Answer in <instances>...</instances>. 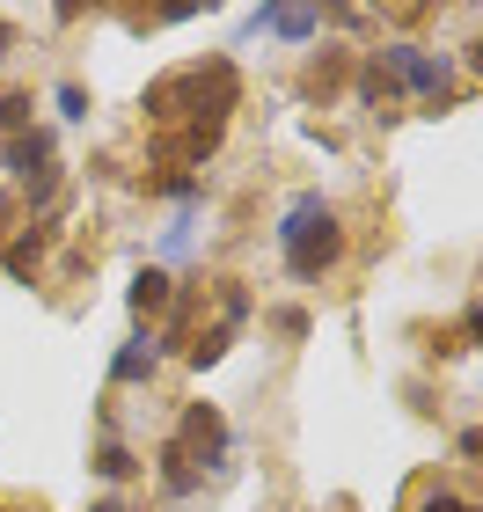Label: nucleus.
<instances>
[{"instance_id":"obj_1","label":"nucleus","mask_w":483,"mask_h":512,"mask_svg":"<svg viewBox=\"0 0 483 512\" xmlns=\"http://www.w3.org/2000/svg\"><path fill=\"white\" fill-rule=\"evenodd\" d=\"M220 461H227V417L213 403H191V410H183V425H176V439L161 447V491L191 498L205 483V469H220Z\"/></svg>"},{"instance_id":"obj_2","label":"nucleus","mask_w":483,"mask_h":512,"mask_svg":"<svg viewBox=\"0 0 483 512\" xmlns=\"http://www.w3.org/2000/svg\"><path fill=\"white\" fill-rule=\"evenodd\" d=\"M279 249H286V271L293 278H322V271L337 264V249H344L337 213L315 191H301V198L286 205V220H279Z\"/></svg>"},{"instance_id":"obj_3","label":"nucleus","mask_w":483,"mask_h":512,"mask_svg":"<svg viewBox=\"0 0 483 512\" xmlns=\"http://www.w3.org/2000/svg\"><path fill=\"white\" fill-rule=\"evenodd\" d=\"M0 161H8V169L22 176V183H30V198L44 205V198H52V132H15V139H0Z\"/></svg>"},{"instance_id":"obj_4","label":"nucleus","mask_w":483,"mask_h":512,"mask_svg":"<svg viewBox=\"0 0 483 512\" xmlns=\"http://www.w3.org/2000/svg\"><path fill=\"white\" fill-rule=\"evenodd\" d=\"M381 74H396V81L418 88V96L447 103V59H432L425 44H388V52H381Z\"/></svg>"},{"instance_id":"obj_5","label":"nucleus","mask_w":483,"mask_h":512,"mask_svg":"<svg viewBox=\"0 0 483 512\" xmlns=\"http://www.w3.org/2000/svg\"><path fill=\"white\" fill-rule=\"evenodd\" d=\"M125 300H132V315H161V308L176 300V278L161 271V264H147L140 278H132V293H125Z\"/></svg>"},{"instance_id":"obj_6","label":"nucleus","mask_w":483,"mask_h":512,"mask_svg":"<svg viewBox=\"0 0 483 512\" xmlns=\"http://www.w3.org/2000/svg\"><path fill=\"white\" fill-rule=\"evenodd\" d=\"M315 8H257V30H279V37H293V44H301V37H315Z\"/></svg>"},{"instance_id":"obj_7","label":"nucleus","mask_w":483,"mask_h":512,"mask_svg":"<svg viewBox=\"0 0 483 512\" xmlns=\"http://www.w3.org/2000/svg\"><path fill=\"white\" fill-rule=\"evenodd\" d=\"M154 374V344L147 337H125V352L110 359V381H147Z\"/></svg>"},{"instance_id":"obj_8","label":"nucleus","mask_w":483,"mask_h":512,"mask_svg":"<svg viewBox=\"0 0 483 512\" xmlns=\"http://www.w3.org/2000/svg\"><path fill=\"white\" fill-rule=\"evenodd\" d=\"M132 469H140V461H132L125 447H103V454H96V476H103V483H125Z\"/></svg>"},{"instance_id":"obj_9","label":"nucleus","mask_w":483,"mask_h":512,"mask_svg":"<svg viewBox=\"0 0 483 512\" xmlns=\"http://www.w3.org/2000/svg\"><path fill=\"white\" fill-rule=\"evenodd\" d=\"M0 132H30V96H0Z\"/></svg>"},{"instance_id":"obj_10","label":"nucleus","mask_w":483,"mask_h":512,"mask_svg":"<svg viewBox=\"0 0 483 512\" xmlns=\"http://www.w3.org/2000/svg\"><path fill=\"white\" fill-rule=\"evenodd\" d=\"M37 249H44V235H22V242L8 249V271H15V278H30V271H37Z\"/></svg>"},{"instance_id":"obj_11","label":"nucleus","mask_w":483,"mask_h":512,"mask_svg":"<svg viewBox=\"0 0 483 512\" xmlns=\"http://www.w3.org/2000/svg\"><path fill=\"white\" fill-rule=\"evenodd\" d=\"M418 512H476V505H462V498H454V491H432Z\"/></svg>"},{"instance_id":"obj_12","label":"nucleus","mask_w":483,"mask_h":512,"mask_svg":"<svg viewBox=\"0 0 483 512\" xmlns=\"http://www.w3.org/2000/svg\"><path fill=\"white\" fill-rule=\"evenodd\" d=\"M59 110H66V118H88V96H81V88H74V81H66V88H59Z\"/></svg>"},{"instance_id":"obj_13","label":"nucleus","mask_w":483,"mask_h":512,"mask_svg":"<svg viewBox=\"0 0 483 512\" xmlns=\"http://www.w3.org/2000/svg\"><path fill=\"white\" fill-rule=\"evenodd\" d=\"M469 337H476V352H483V308H469Z\"/></svg>"},{"instance_id":"obj_14","label":"nucleus","mask_w":483,"mask_h":512,"mask_svg":"<svg viewBox=\"0 0 483 512\" xmlns=\"http://www.w3.org/2000/svg\"><path fill=\"white\" fill-rule=\"evenodd\" d=\"M469 66H476V74H483V37H476V44H469Z\"/></svg>"},{"instance_id":"obj_15","label":"nucleus","mask_w":483,"mask_h":512,"mask_svg":"<svg viewBox=\"0 0 483 512\" xmlns=\"http://www.w3.org/2000/svg\"><path fill=\"white\" fill-rule=\"evenodd\" d=\"M88 512H125V505H118V498H103V505H88Z\"/></svg>"},{"instance_id":"obj_16","label":"nucleus","mask_w":483,"mask_h":512,"mask_svg":"<svg viewBox=\"0 0 483 512\" xmlns=\"http://www.w3.org/2000/svg\"><path fill=\"white\" fill-rule=\"evenodd\" d=\"M0 59H8V22H0Z\"/></svg>"}]
</instances>
